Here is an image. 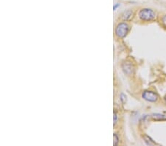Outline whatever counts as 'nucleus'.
Returning a JSON list of instances; mask_svg holds the SVG:
<instances>
[{"label":"nucleus","instance_id":"obj_1","mask_svg":"<svg viewBox=\"0 0 166 146\" xmlns=\"http://www.w3.org/2000/svg\"><path fill=\"white\" fill-rule=\"evenodd\" d=\"M139 18L142 21H151L153 20L156 16L154 11L149 8H144L139 11Z\"/></svg>","mask_w":166,"mask_h":146},{"label":"nucleus","instance_id":"obj_2","mask_svg":"<svg viewBox=\"0 0 166 146\" xmlns=\"http://www.w3.org/2000/svg\"><path fill=\"white\" fill-rule=\"evenodd\" d=\"M129 30V26L128 24L125 22H121L117 24L116 29H115V33L116 35L119 38H124L128 33Z\"/></svg>","mask_w":166,"mask_h":146},{"label":"nucleus","instance_id":"obj_3","mask_svg":"<svg viewBox=\"0 0 166 146\" xmlns=\"http://www.w3.org/2000/svg\"><path fill=\"white\" fill-rule=\"evenodd\" d=\"M142 98L145 100L151 102V103H155L158 100V96H157V94L152 92V91H149V90H145L142 92Z\"/></svg>","mask_w":166,"mask_h":146},{"label":"nucleus","instance_id":"obj_4","mask_svg":"<svg viewBox=\"0 0 166 146\" xmlns=\"http://www.w3.org/2000/svg\"><path fill=\"white\" fill-rule=\"evenodd\" d=\"M123 69L126 73L129 74L130 72H131V70H132V66H131V64H128V63H124V64H123Z\"/></svg>","mask_w":166,"mask_h":146},{"label":"nucleus","instance_id":"obj_5","mask_svg":"<svg viewBox=\"0 0 166 146\" xmlns=\"http://www.w3.org/2000/svg\"><path fill=\"white\" fill-rule=\"evenodd\" d=\"M144 141L146 143V145H154L156 144L155 142L151 138L150 136H147V135H145V136H144Z\"/></svg>","mask_w":166,"mask_h":146},{"label":"nucleus","instance_id":"obj_6","mask_svg":"<svg viewBox=\"0 0 166 146\" xmlns=\"http://www.w3.org/2000/svg\"><path fill=\"white\" fill-rule=\"evenodd\" d=\"M131 14H132V12L131 10H126L122 15V19L123 20H128L129 19L130 17L131 16Z\"/></svg>","mask_w":166,"mask_h":146},{"label":"nucleus","instance_id":"obj_7","mask_svg":"<svg viewBox=\"0 0 166 146\" xmlns=\"http://www.w3.org/2000/svg\"><path fill=\"white\" fill-rule=\"evenodd\" d=\"M152 117H153V119L155 120H162V119H165V117L163 114H155L152 115Z\"/></svg>","mask_w":166,"mask_h":146},{"label":"nucleus","instance_id":"obj_8","mask_svg":"<svg viewBox=\"0 0 166 146\" xmlns=\"http://www.w3.org/2000/svg\"><path fill=\"white\" fill-rule=\"evenodd\" d=\"M118 136H117V135L116 134H114V145H117V143H118Z\"/></svg>","mask_w":166,"mask_h":146},{"label":"nucleus","instance_id":"obj_9","mask_svg":"<svg viewBox=\"0 0 166 146\" xmlns=\"http://www.w3.org/2000/svg\"><path fill=\"white\" fill-rule=\"evenodd\" d=\"M120 100H121V101L123 102V103L126 102V95H124L123 93H122L121 95H120Z\"/></svg>","mask_w":166,"mask_h":146},{"label":"nucleus","instance_id":"obj_10","mask_svg":"<svg viewBox=\"0 0 166 146\" xmlns=\"http://www.w3.org/2000/svg\"><path fill=\"white\" fill-rule=\"evenodd\" d=\"M162 23H163L165 27H166V15L162 17Z\"/></svg>","mask_w":166,"mask_h":146},{"label":"nucleus","instance_id":"obj_11","mask_svg":"<svg viewBox=\"0 0 166 146\" xmlns=\"http://www.w3.org/2000/svg\"><path fill=\"white\" fill-rule=\"evenodd\" d=\"M117 119V117L116 113L114 112V125H115V124H116Z\"/></svg>","mask_w":166,"mask_h":146},{"label":"nucleus","instance_id":"obj_12","mask_svg":"<svg viewBox=\"0 0 166 146\" xmlns=\"http://www.w3.org/2000/svg\"><path fill=\"white\" fill-rule=\"evenodd\" d=\"M120 5V4H119V3H116V4H115V5H114V7H113V10H116V9L117 8H118L119 6Z\"/></svg>","mask_w":166,"mask_h":146},{"label":"nucleus","instance_id":"obj_13","mask_svg":"<svg viewBox=\"0 0 166 146\" xmlns=\"http://www.w3.org/2000/svg\"><path fill=\"white\" fill-rule=\"evenodd\" d=\"M165 103H166V97L165 98Z\"/></svg>","mask_w":166,"mask_h":146}]
</instances>
